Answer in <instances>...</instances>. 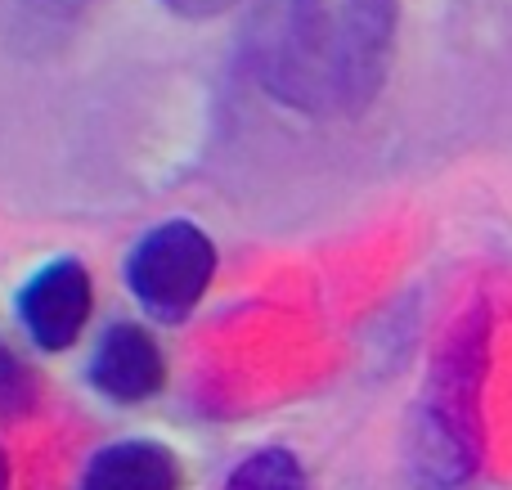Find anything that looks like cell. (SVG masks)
I'll return each instance as SVG.
<instances>
[{"instance_id": "1", "label": "cell", "mask_w": 512, "mask_h": 490, "mask_svg": "<svg viewBox=\"0 0 512 490\" xmlns=\"http://www.w3.org/2000/svg\"><path fill=\"white\" fill-rule=\"evenodd\" d=\"M400 0H283L256 54L261 90L301 117H360L391 77Z\"/></svg>"}, {"instance_id": "2", "label": "cell", "mask_w": 512, "mask_h": 490, "mask_svg": "<svg viewBox=\"0 0 512 490\" xmlns=\"http://www.w3.org/2000/svg\"><path fill=\"white\" fill-rule=\"evenodd\" d=\"M486 378H490V306H468L432 356L409 419V482L414 490H472L486 459Z\"/></svg>"}, {"instance_id": "3", "label": "cell", "mask_w": 512, "mask_h": 490, "mask_svg": "<svg viewBox=\"0 0 512 490\" xmlns=\"http://www.w3.org/2000/svg\"><path fill=\"white\" fill-rule=\"evenodd\" d=\"M216 275V248L194 221H162L135 243L126 284L149 315L176 324L203 302Z\"/></svg>"}, {"instance_id": "4", "label": "cell", "mask_w": 512, "mask_h": 490, "mask_svg": "<svg viewBox=\"0 0 512 490\" xmlns=\"http://www.w3.org/2000/svg\"><path fill=\"white\" fill-rule=\"evenodd\" d=\"M18 311H23V324L36 347H45V351L72 347L90 320L86 266L63 257V261H50L45 270H36V275L27 279L23 297H18Z\"/></svg>"}, {"instance_id": "5", "label": "cell", "mask_w": 512, "mask_h": 490, "mask_svg": "<svg viewBox=\"0 0 512 490\" xmlns=\"http://www.w3.org/2000/svg\"><path fill=\"white\" fill-rule=\"evenodd\" d=\"M167 378V360L162 347L153 342V333H144L140 324H113L99 338V351L90 360V383L108 396V401H149Z\"/></svg>"}, {"instance_id": "6", "label": "cell", "mask_w": 512, "mask_h": 490, "mask_svg": "<svg viewBox=\"0 0 512 490\" xmlns=\"http://www.w3.org/2000/svg\"><path fill=\"white\" fill-rule=\"evenodd\" d=\"M180 459L158 441H117L86 464L81 490H180Z\"/></svg>"}, {"instance_id": "7", "label": "cell", "mask_w": 512, "mask_h": 490, "mask_svg": "<svg viewBox=\"0 0 512 490\" xmlns=\"http://www.w3.org/2000/svg\"><path fill=\"white\" fill-rule=\"evenodd\" d=\"M90 5L95 0H9V27L18 50H54L90 14Z\"/></svg>"}, {"instance_id": "8", "label": "cell", "mask_w": 512, "mask_h": 490, "mask_svg": "<svg viewBox=\"0 0 512 490\" xmlns=\"http://www.w3.org/2000/svg\"><path fill=\"white\" fill-rule=\"evenodd\" d=\"M225 490H310V482L292 450L270 446V450H256L252 459H243L230 473Z\"/></svg>"}, {"instance_id": "9", "label": "cell", "mask_w": 512, "mask_h": 490, "mask_svg": "<svg viewBox=\"0 0 512 490\" xmlns=\"http://www.w3.org/2000/svg\"><path fill=\"white\" fill-rule=\"evenodd\" d=\"M167 14H176V18H189V23H207V18H221V14H230L239 0H158Z\"/></svg>"}, {"instance_id": "10", "label": "cell", "mask_w": 512, "mask_h": 490, "mask_svg": "<svg viewBox=\"0 0 512 490\" xmlns=\"http://www.w3.org/2000/svg\"><path fill=\"white\" fill-rule=\"evenodd\" d=\"M0 490H9V459H5V450H0Z\"/></svg>"}]
</instances>
